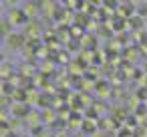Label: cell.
<instances>
[{
  "instance_id": "6da1fadb",
  "label": "cell",
  "mask_w": 147,
  "mask_h": 137,
  "mask_svg": "<svg viewBox=\"0 0 147 137\" xmlns=\"http://www.w3.org/2000/svg\"><path fill=\"white\" fill-rule=\"evenodd\" d=\"M24 38L20 36V34H8V47L10 49H20L24 43H22Z\"/></svg>"
},
{
  "instance_id": "7a4b0ae2",
  "label": "cell",
  "mask_w": 147,
  "mask_h": 137,
  "mask_svg": "<svg viewBox=\"0 0 147 137\" xmlns=\"http://www.w3.org/2000/svg\"><path fill=\"white\" fill-rule=\"evenodd\" d=\"M4 26H8V22L6 20H0V32H8V28H4Z\"/></svg>"
},
{
  "instance_id": "3957f363",
  "label": "cell",
  "mask_w": 147,
  "mask_h": 137,
  "mask_svg": "<svg viewBox=\"0 0 147 137\" xmlns=\"http://www.w3.org/2000/svg\"><path fill=\"white\" fill-rule=\"evenodd\" d=\"M0 61H2V55H0Z\"/></svg>"
}]
</instances>
